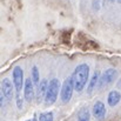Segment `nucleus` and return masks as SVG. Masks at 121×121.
Returning a JSON list of instances; mask_svg holds the SVG:
<instances>
[{
	"mask_svg": "<svg viewBox=\"0 0 121 121\" xmlns=\"http://www.w3.org/2000/svg\"><path fill=\"white\" fill-rule=\"evenodd\" d=\"M73 81H74V88L77 92H81L85 86L87 85L88 77H89V66L87 64H81L75 67L73 74Z\"/></svg>",
	"mask_w": 121,
	"mask_h": 121,
	"instance_id": "1",
	"label": "nucleus"
},
{
	"mask_svg": "<svg viewBox=\"0 0 121 121\" xmlns=\"http://www.w3.org/2000/svg\"><path fill=\"white\" fill-rule=\"evenodd\" d=\"M59 89H60V81L58 79H52L49 81L48 88H47V93L45 96V102L46 105H53L56 99H58V94H59Z\"/></svg>",
	"mask_w": 121,
	"mask_h": 121,
	"instance_id": "2",
	"label": "nucleus"
},
{
	"mask_svg": "<svg viewBox=\"0 0 121 121\" xmlns=\"http://www.w3.org/2000/svg\"><path fill=\"white\" fill-rule=\"evenodd\" d=\"M74 89H75L74 88V81H73V77L71 75L64 81V83L61 86V101L64 104L69 102V100L72 99Z\"/></svg>",
	"mask_w": 121,
	"mask_h": 121,
	"instance_id": "3",
	"label": "nucleus"
},
{
	"mask_svg": "<svg viewBox=\"0 0 121 121\" xmlns=\"http://www.w3.org/2000/svg\"><path fill=\"white\" fill-rule=\"evenodd\" d=\"M118 78V72L117 69L114 68H108L106 69L102 75H100V79H99V88H102V87H106L111 83H113L114 81L117 80Z\"/></svg>",
	"mask_w": 121,
	"mask_h": 121,
	"instance_id": "4",
	"label": "nucleus"
},
{
	"mask_svg": "<svg viewBox=\"0 0 121 121\" xmlns=\"http://www.w3.org/2000/svg\"><path fill=\"white\" fill-rule=\"evenodd\" d=\"M12 78H13V83H14V87H15V92L17 93H20V91L22 89L24 85H25V81H24V72H22V68L20 66H15L13 72H12Z\"/></svg>",
	"mask_w": 121,
	"mask_h": 121,
	"instance_id": "5",
	"label": "nucleus"
},
{
	"mask_svg": "<svg viewBox=\"0 0 121 121\" xmlns=\"http://www.w3.org/2000/svg\"><path fill=\"white\" fill-rule=\"evenodd\" d=\"M14 89H15L14 83L11 82V80H9L8 78L2 79V81H1V94L5 96V99H6L7 101L12 100Z\"/></svg>",
	"mask_w": 121,
	"mask_h": 121,
	"instance_id": "6",
	"label": "nucleus"
},
{
	"mask_svg": "<svg viewBox=\"0 0 121 121\" xmlns=\"http://www.w3.org/2000/svg\"><path fill=\"white\" fill-rule=\"evenodd\" d=\"M24 96L25 100L27 102H32L34 96H35V92H34V83L32 79H26L25 80V85H24Z\"/></svg>",
	"mask_w": 121,
	"mask_h": 121,
	"instance_id": "7",
	"label": "nucleus"
},
{
	"mask_svg": "<svg viewBox=\"0 0 121 121\" xmlns=\"http://www.w3.org/2000/svg\"><path fill=\"white\" fill-rule=\"evenodd\" d=\"M49 82L46 79H42L39 82V85L37 86V92H35V96H37V102L40 104L42 100H45L46 93H47V88H48Z\"/></svg>",
	"mask_w": 121,
	"mask_h": 121,
	"instance_id": "8",
	"label": "nucleus"
},
{
	"mask_svg": "<svg viewBox=\"0 0 121 121\" xmlns=\"http://www.w3.org/2000/svg\"><path fill=\"white\" fill-rule=\"evenodd\" d=\"M93 115L98 120H102L106 117V107L105 104L101 101H96L93 106Z\"/></svg>",
	"mask_w": 121,
	"mask_h": 121,
	"instance_id": "9",
	"label": "nucleus"
},
{
	"mask_svg": "<svg viewBox=\"0 0 121 121\" xmlns=\"http://www.w3.org/2000/svg\"><path fill=\"white\" fill-rule=\"evenodd\" d=\"M121 100V93L119 91H111L107 98V102L109 106H117Z\"/></svg>",
	"mask_w": 121,
	"mask_h": 121,
	"instance_id": "10",
	"label": "nucleus"
},
{
	"mask_svg": "<svg viewBox=\"0 0 121 121\" xmlns=\"http://www.w3.org/2000/svg\"><path fill=\"white\" fill-rule=\"evenodd\" d=\"M99 79H100V73H99V71H95V72H94V75L92 77V79L89 81V85H88V87H87L88 94H92V92H93V89L95 88V86H96Z\"/></svg>",
	"mask_w": 121,
	"mask_h": 121,
	"instance_id": "11",
	"label": "nucleus"
},
{
	"mask_svg": "<svg viewBox=\"0 0 121 121\" xmlns=\"http://www.w3.org/2000/svg\"><path fill=\"white\" fill-rule=\"evenodd\" d=\"M91 114L88 108H81L78 113V121H89Z\"/></svg>",
	"mask_w": 121,
	"mask_h": 121,
	"instance_id": "12",
	"label": "nucleus"
},
{
	"mask_svg": "<svg viewBox=\"0 0 121 121\" xmlns=\"http://www.w3.org/2000/svg\"><path fill=\"white\" fill-rule=\"evenodd\" d=\"M32 81L34 85H39V69L37 66H33L32 67Z\"/></svg>",
	"mask_w": 121,
	"mask_h": 121,
	"instance_id": "13",
	"label": "nucleus"
},
{
	"mask_svg": "<svg viewBox=\"0 0 121 121\" xmlns=\"http://www.w3.org/2000/svg\"><path fill=\"white\" fill-rule=\"evenodd\" d=\"M39 121H53V113L52 112H43L39 115Z\"/></svg>",
	"mask_w": 121,
	"mask_h": 121,
	"instance_id": "14",
	"label": "nucleus"
},
{
	"mask_svg": "<svg viewBox=\"0 0 121 121\" xmlns=\"http://www.w3.org/2000/svg\"><path fill=\"white\" fill-rule=\"evenodd\" d=\"M17 107H18L19 109H21V108H22V99H21L19 95L17 96Z\"/></svg>",
	"mask_w": 121,
	"mask_h": 121,
	"instance_id": "15",
	"label": "nucleus"
},
{
	"mask_svg": "<svg viewBox=\"0 0 121 121\" xmlns=\"http://www.w3.org/2000/svg\"><path fill=\"white\" fill-rule=\"evenodd\" d=\"M117 86H118V88H119V89L121 91V79L118 81V85H117Z\"/></svg>",
	"mask_w": 121,
	"mask_h": 121,
	"instance_id": "16",
	"label": "nucleus"
},
{
	"mask_svg": "<svg viewBox=\"0 0 121 121\" xmlns=\"http://www.w3.org/2000/svg\"><path fill=\"white\" fill-rule=\"evenodd\" d=\"M27 121H37V119H35V118H33V119H31V120H27Z\"/></svg>",
	"mask_w": 121,
	"mask_h": 121,
	"instance_id": "17",
	"label": "nucleus"
},
{
	"mask_svg": "<svg viewBox=\"0 0 121 121\" xmlns=\"http://www.w3.org/2000/svg\"><path fill=\"white\" fill-rule=\"evenodd\" d=\"M118 2H119V4H121V0H118Z\"/></svg>",
	"mask_w": 121,
	"mask_h": 121,
	"instance_id": "18",
	"label": "nucleus"
}]
</instances>
